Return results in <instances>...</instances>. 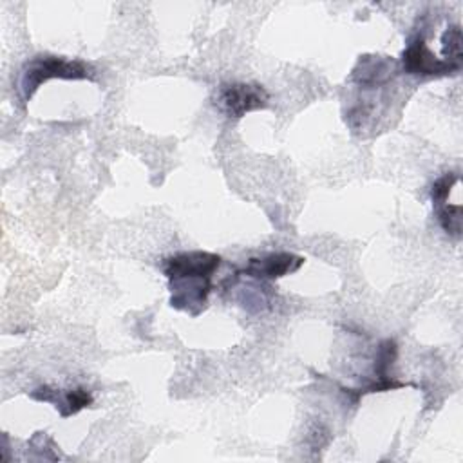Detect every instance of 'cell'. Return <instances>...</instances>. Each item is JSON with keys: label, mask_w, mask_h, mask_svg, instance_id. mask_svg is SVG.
I'll list each match as a JSON object with an SVG mask.
<instances>
[{"label": "cell", "mask_w": 463, "mask_h": 463, "mask_svg": "<svg viewBox=\"0 0 463 463\" xmlns=\"http://www.w3.org/2000/svg\"><path fill=\"white\" fill-rule=\"evenodd\" d=\"M94 80L96 72L81 60H69L63 56L40 54L29 60L20 74L18 90L22 101H29L42 83L49 80Z\"/></svg>", "instance_id": "6da1fadb"}, {"label": "cell", "mask_w": 463, "mask_h": 463, "mask_svg": "<svg viewBox=\"0 0 463 463\" xmlns=\"http://www.w3.org/2000/svg\"><path fill=\"white\" fill-rule=\"evenodd\" d=\"M269 101L268 90L260 83H222L215 94V105L228 118H242L251 110L266 109Z\"/></svg>", "instance_id": "7a4b0ae2"}, {"label": "cell", "mask_w": 463, "mask_h": 463, "mask_svg": "<svg viewBox=\"0 0 463 463\" xmlns=\"http://www.w3.org/2000/svg\"><path fill=\"white\" fill-rule=\"evenodd\" d=\"M402 67L407 74L412 76H447L456 74L461 69L458 63L436 58L420 34L414 36L402 52Z\"/></svg>", "instance_id": "3957f363"}, {"label": "cell", "mask_w": 463, "mask_h": 463, "mask_svg": "<svg viewBox=\"0 0 463 463\" xmlns=\"http://www.w3.org/2000/svg\"><path fill=\"white\" fill-rule=\"evenodd\" d=\"M221 257L212 251H183L165 259L163 273L168 280L181 277H213Z\"/></svg>", "instance_id": "277c9868"}, {"label": "cell", "mask_w": 463, "mask_h": 463, "mask_svg": "<svg viewBox=\"0 0 463 463\" xmlns=\"http://www.w3.org/2000/svg\"><path fill=\"white\" fill-rule=\"evenodd\" d=\"M302 264H304V257L288 253V251H277V253H268L262 257L250 259L246 266L237 271V275L259 279V280H273L297 271Z\"/></svg>", "instance_id": "5b68a950"}, {"label": "cell", "mask_w": 463, "mask_h": 463, "mask_svg": "<svg viewBox=\"0 0 463 463\" xmlns=\"http://www.w3.org/2000/svg\"><path fill=\"white\" fill-rule=\"evenodd\" d=\"M31 398H34L38 402L52 403L61 418H69L92 403V394L83 387L52 389L49 385H42V387L31 391Z\"/></svg>", "instance_id": "8992f818"}, {"label": "cell", "mask_w": 463, "mask_h": 463, "mask_svg": "<svg viewBox=\"0 0 463 463\" xmlns=\"http://www.w3.org/2000/svg\"><path fill=\"white\" fill-rule=\"evenodd\" d=\"M394 71H396V65L392 60L385 56L365 54V56H360L356 67L353 69V80L364 89L380 87L392 78Z\"/></svg>", "instance_id": "52a82bcc"}, {"label": "cell", "mask_w": 463, "mask_h": 463, "mask_svg": "<svg viewBox=\"0 0 463 463\" xmlns=\"http://www.w3.org/2000/svg\"><path fill=\"white\" fill-rule=\"evenodd\" d=\"M447 201L441 204H436L434 212H436L438 222L445 230V233L454 239H459L461 237V204L459 203L449 204Z\"/></svg>", "instance_id": "ba28073f"}, {"label": "cell", "mask_w": 463, "mask_h": 463, "mask_svg": "<svg viewBox=\"0 0 463 463\" xmlns=\"http://www.w3.org/2000/svg\"><path fill=\"white\" fill-rule=\"evenodd\" d=\"M441 52H443V60L452 61L461 65V27L459 25H450L445 29L443 36H441Z\"/></svg>", "instance_id": "9c48e42d"}]
</instances>
